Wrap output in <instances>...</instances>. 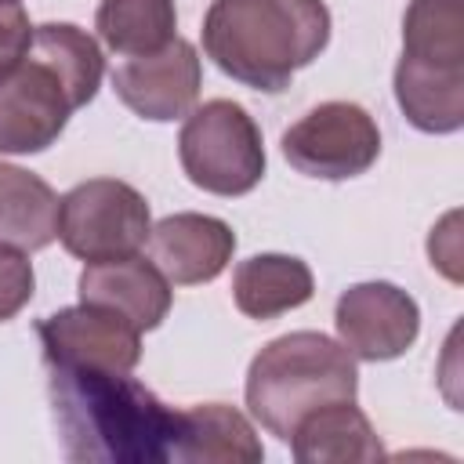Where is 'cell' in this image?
Segmentation results:
<instances>
[{
    "label": "cell",
    "mask_w": 464,
    "mask_h": 464,
    "mask_svg": "<svg viewBox=\"0 0 464 464\" xmlns=\"http://www.w3.org/2000/svg\"><path fill=\"white\" fill-rule=\"evenodd\" d=\"M51 413L65 460L163 464L174 457L181 410L141 381L94 366H47Z\"/></svg>",
    "instance_id": "obj_1"
},
{
    "label": "cell",
    "mask_w": 464,
    "mask_h": 464,
    "mask_svg": "<svg viewBox=\"0 0 464 464\" xmlns=\"http://www.w3.org/2000/svg\"><path fill=\"white\" fill-rule=\"evenodd\" d=\"M105 76L102 47L72 22L33 29L29 54L0 76V152L33 156L58 141L69 116L94 102Z\"/></svg>",
    "instance_id": "obj_2"
},
{
    "label": "cell",
    "mask_w": 464,
    "mask_h": 464,
    "mask_svg": "<svg viewBox=\"0 0 464 464\" xmlns=\"http://www.w3.org/2000/svg\"><path fill=\"white\" fill-rule=\"evenodd\" d=\"M330 44L323 0H210L203 14L207 58L243 87L279 94L297 69Z\"/></svg>",
    "instance_id": "obj_3"
},
{
    "label": "cell",
    "mask_w": 464,
    "mask_h": 464,
    "mask_svg": "<svg viewBox=\"0 0 464 464\" xmlns=\"http://www.w3.org/2000/svg\"><path fill=\"white\" fill-rule=\"evenodd\" d=\"M243 392L250 417L279 442H290L304 413L359 395V370L341 341L319 330H294L250 359Z\"/></svg>",
    "instance_id": "obj_4"
},
{
    "label": "cell",
    "mask_w": 464,
    "mask_h": 464,
    "mask_svg": "<svg viewBox=\"0 0 464 464\" xmlns=\"http://www.w3.org/2000/svg\"><path fill=\"white\" fill-rule=\"evenodd\" d=\"M185 178L210 196H246L265 178V141L254 116L228 98L192 105L178 134Z\"/></svg>",
    "instance_id": "obj_5"
},
{
    "label": "cell",
    "mask_w": 464,
    "mask_h": 464,
    "mask_svg": "<svg viewBox=\"0 0 464 464\" xmlns=\"http://www.w3.org/2000/svg\"><path fill=\"white\" fill-rule=\"evenodd\" d=\"M149 228V199L116 178L80 181L58 203V239L80 261L130 257L145 246Z\"/></svg>",
    "instance_id": "obj_6"
},
{
    "label": "cell",
    "mask_w": 464,
    "mask_h": 464,
    "mask_svg": "<svg viewBox=\"0 0 464 464\" xmlns=\"http://www.w3.org/2000/svg\"><path fill=\"white\" fill-rule=\"evenodd\" d=\"M283 156L304 178L348 181L377 163L381 130L362 105L323 102L283 130Z\"/></svg>",
    "instance_id": "obj_7"
},
{
    "label": "cell",
    "mask_w": 464,
    "mask_h": 464,
    "mask_svg": "<svg viewBox=\"0 0 464 464\" xmlns=\"http://www.w3.org/2000/svg\"><path fill=\"white\" fill-rule=\"evenodd\" d=\"M334 326L352 359L388 362L413 348L420 334V308L402 286L388 279H370L348 286L337 297Z\"/></svg>",
    "instance_id": "obj_8"
},
{
    "label": "cell",
    "mask_w": 464,
    "mask_h": 464,
    "mask_svg": "<svg viewBox=\"0 0 464 464\" xmlns=\"http://www.w3.org/2000/svg\"><path fill=\"white\" fill-rule=\"evenodd\" d=\"M47 366H94L130 373L141 362V330L98 304L58 308L36 326Z\"/></svg>",
    "instance_id": "obj_9"
},
{
    "label": "cell",
    "mask_w": 464,
    "mask_h": 464,
    "mask_svg": "<svg viewBox=\"0 0 464 464\" xmlns=\"http://www.w3.org/2000/svg\"><path fill=\"white\" fill-rule=\"evenodd\" d=\"M203 83L199 54L188 40L174 36L152 54L123 58L112 69V91L116 98L141 120L170 123L192 112Z\"/></svg>",
    "instance_id": "obj_10"
},
{
    "label": "cell",
    "mask_w": 464,
    "mask_h": 464,
    "mask_svg": "<svg viewBox=\"0 0 464 464\" xmlns=\"http://www.w3.org/2000/svg\"><path fill=\"white\" fill-rule=\"evenodd\" d=\"M149 261L167 276L174 286H199L218 279L232 254H236V232L228 221L214 214H167L149 228Z\"/></svg>",
    "instance_id": "obj_11"
},
{
    "label": "cell",
    "mask_w": 464,
    "mask_h": 464,
    "mask_svg": "<svg viewBox=\"0 0 464 464\" xmlns=\"http://www.w3.org/2000/svg\"><path fill=\"white\" fill-rule=\"evenodd\" d=\"M76 294L83 304H98V308L123 315L141 334L156 330L170 312L167 276L138 254L109 257V261H87L80 279H76Z\"/></svg>",
    "instance_id": "obj_12"
},
{
    "label": "cell",
    "mask_w": 464,
    "mask_h": 464,
    "mask_svg": "<svg viewBox=\"0 0 464 464\" xmlns=\"http://www.w3.org/2000/svg\"><path fill=\"white\" fill-rule=\"evenodd\" d=\"M290 453L297 464H370L384 457V446L370 417L352 399L304 413L290 435Z\"/></svg>",
    "instance_id": "obj_13"
},
{
    "label": "cell",
    "mask_w": 464,
    "mask_h": 464,
    "mask_svg": "<svg viewBox=\"0 0 464 464\" xmlns=\"http://www.w3.org/2000/svg\"><path fill=\"white\" fill-rule=\"evenodd\" d=\"M395 102L424 134H457L464 127V65H435L417 58L395 62Z\"/></svg>",
    "instance_id": "obj_14"
},
{
    "label": "cell",
    "mask_w": 464,
    "mask_h": 464,
    "mask_svg": "<svg viewBox=\"0 0 464 464\" xmlns=\"http://www.w3.org/2000/svg\"><path fill=\"white\" fill-rule=\"evenodd\" d=\"M315 294L312 268L294 254H254L232 272V301L246 319H276L308 304Z\"/></svg>",
    "instance_id": "obj_15"
},
{
    "label": "cell",
    "mask_w": 464,
    "mask_h": 464,
    "mask_svg": "<svg viewBox=\"0 0 464 464\" xmlns=\"http://www.w3.org/2000/svg\"><path fill=\"white\" fill-rule=\"evenodd\" d=\"M170 460L174 464H192V460L257 464L265 460V446L254 435V424L239 410L225 402H196L181 410V431Z\"/></svg>",
    "instance_id": "obj_16"
},
{
    "label": "cell",
    "mask_w": 464,
    "mask_h": 464,
    "mask_svg": "<svg viewBox=\"0 0 464 464\" xmlns=\"http://www.w3.org/2000/svg\"><path fill=\"white\" fill-rule=\"evenodd\" d=\"M58 192L33 170L0 163V243L44 250L58 239Z\"/></svg>",
    "instance_id": "obj_17"
},
{
    "label": "cell",
    "mask_w": 464,
    "mask_h": 464,
    "mask_svg": "<svg viewBox=\"0 0 464 464\" xmlns=\"http://www.w3.org/2000/svg\"><path fill=\"white\" fill-rule=\"evenodd\" d=\"M94 29L112 54L138 58L178 36V11L174 0H102L94 11Z\"/></svg>",
    "instance_id": "obj_18"
},
{
    "label": "cell",
    "mask_w": 464,
    "mask_h": 464,
    "mask_svg": "<svg viewBox=\"0 0 464 464\" xmlns=\"http://www.w3.org/2000/svg\"><path fill=\"white\" fill-rule=\"evenodd\" d=\"M402 54L435 65H464V0H410Z\"/></svg>",
    "instance_id": "obj_19"
},
{
    "label": "cell",
    "mask_w": 464,
    "mask_h": 464,
    "mask_svg": "<svg viewBox=\"0 0 464 464\" xmlns=\"http://www.w3.org/2000/svg\"><path fill=\"white\" fill-rule=\"evenodd\" d=\"M33 286H36V276L25 250L0 243V323L14 319L33 301Z\"/></svg>",
    "instance_id": "obj_20"
},
{
    "label": "cell",
    "mask_w": 464,
    "mask_h": 464,
    "mask_svg": "<svg viewBox=\"0 0 464 464\" xmlns=\"http://www.w3.org/2000/svg\"><path fill=\"white\" fill-rule=\"evenodd\" d=\"M33 29L36 25L29 22V11L22 7V0H0V76L29 54Z\"/></svg>",
    "instance_id": "obj_21"
},
{
    "label": "cell",
    "mask_w": 464,
    "mask_h": 464,
    "mask_svg": "<svg viewBox=\"0 0 464 464\" xmlns=\"http://www.w3.org/2000/svg\"><path fill=\"white\" fill-rule=\"evenodd\" d=\"M453 225H457V210L446 214V221H442L439 228H431L428 254H431V265H439V268L457 283V279H460V268H457L460 254H457V232H453Z\"/></svg>",
    "instance_id": "obj_22"
}]
</instances>
